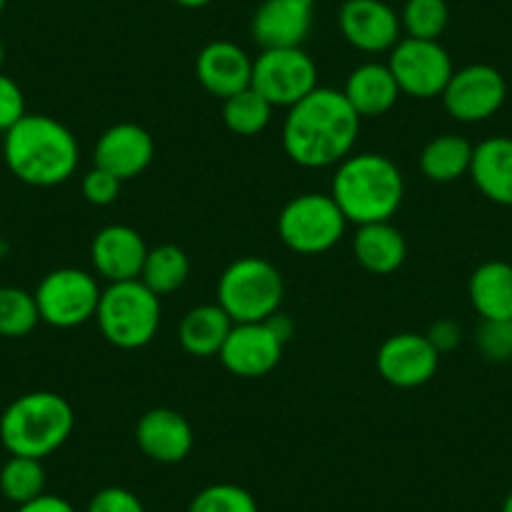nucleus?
Segmentation results:
<instances>
[{
    "instance_id": "f257e3e1",
    "label": "nucleus",
    "mask_w": 512,
    "mask_h": 512,
    "mask_svg": "<svg viewBox=\"0 0 512 512\" xmlns=\"http://www.w3.org/2000/svg\"><path fill=\"white\" fill-rule=\"evenodd\" d=\"M362 118L342 91L317 86L287 108L282 126L284 154L302 169H329L354 154Z\"/></svg>"
},
{
    "instance_id": "f03ea898",
    "label": "nucleus",
    "mask_w": 512,
    "mask_h": 512,
    "mask_svg": "<svg viewBox=\"0 0 512 512\" xmlns=\"http://www.w3.org/2000/svg\"><path fill=\"white\" fill-rule=\"evenodd\" d=\"M3 159L18 181L48 189L76 174L81 149L66 123L46 113H26L3 134Z\"/></svg>"
},
{
    "instance_id": "7ed1b4c3",
    "label": "nucleus",
    "mask_w": 512,
    "mask_h": 512,
    "mask_svg": "<svg viewBox=\"0 0 512 512\" xmlns=\"http://www.w3.org/2000/svg\"><path fill=\"white\" fill-rule=\"evenodd\" d=\"M329 196L349 224L392 221L405 199V176L390 156L372 151L349 154L337 164Z\"/></svg>"
},
{
    "instance_id": "20e7f679",
    "label": "nucleus",
    "mask_w": 512,
    "mask_h": 512,
    "mask_svg": "<svg viewBox=\"0 0 512 512\" xmlns=\"http://www.w3.org/2000/svg\"><path fill=\"white\" fill-rule=\"evenodd\" d=\"M73 427L76 412L66 397L48 390L28 392L0 415V442L11 455L43 460L66 445Z\"/></svg>"
},
{
    "instance_id": "39448f33",
    "label": "nucleus",
    "mask_w": 512,
    "mask_h": 512,
    "mask_svg": "<svg viewBox=\"0 0 512 512\" xmlns=\"http://www.w3.org/2000/svg\"><path fill=\"white\" fill-rule=\"evenodd\" d=\"M96 322L103 339L118 349H141L156 339L161 329V297L141 279L108 284L101 292Z\"/></svg>"
},
{
    "instance_id": "423d86ee",
    "label": "nucleus",
    "mask_w": 512,
    "mask_h": 512,
    "mask_svg": "<svg viewBox=\"0 0 512 512\" xmlns=\"http://www.w3.org/2000/svg\"><path fill=\"white\" fill-rule=\"evenodd\" d=\"M284 302V279L262 256H241L224 269L216 284V304L234 324L267 322Z\"/></svg>"
},
{
    "instance_id": "0eeeda50",
    "label": "nucleus",
    "mask_w": 512,
    "mask_h": 512,
    "mask_svg": "<svg viewBox=\"0 0 512 512\" xmlns=\"http://www.w3.org/2000/svg\"><path fill=\"white\" fill-rule=\"evenodd\" d=\"M347 224L349 221L344 219L332 196L307 191L294 196L279 211L277 234L294 254L317 256L342 241Z\"/></svg>"
},
{
    "instance_id": "6e6552de",
    "label": "nucleus",
    "mask_w": 512,
    "mask_h": 512,
    "mask_svg": "<svg viewBox=\"0 0 512 512\" xmlns=\"http://www.w3.org/2000/svg\"><path fill=\"white\" fill-rule=\"evenodd\" d=\"M101 292L96 277L83 269L61 267L48 272L36 289L41 322L56 329H73L96 319Z\"/></svg>"
},
{
    "instance_id": "1a4fd4ad",
    "label": "nucleus",
    "mask_w": 512,
    "mask_h": 512,
    "mask_svg": "<svg viewBox=\"0 0 512 512\" xmlns=\"http://www.w3.org/2000/svg\"><path fill=\"white\" fill-rule=\"evenodd\" d=\"M317 63L299 48H267L254 58L251 88L262 93L274 108H292L319 86Z\"/></svg>"
},
{
    "instance_id": "9d476101",
    "label": "nucleus",
    "mask_w": 512,
    "mask_h": 512,
    "mask_svg": "<svg viewBox=\"0 0 512 512\" xmlns=\"http://www.w3.org/2000/svg\"><path fill=\"white\" fill-rule=\"evenodd\" d=\"M387 68L395 76L400 93L422 98V101L442 96L455 73L450 53L440 41H422V38L407 36H402L390 51Z\"/></svg>"
},
{
    "instance_id": "9b49d317",
    "label": "nucleus",
    "mask_w": 512,
    "mask_h": 512,
    "mask_svg": "<svg viewBox=\"0 0 512 512\" xmlns=\"http://www.w3.org/2000/svg\"><path fill=\"white\" fill-rule=\"evenodd\" d=\"M442 106L455 121L480 123L495 116L507 101V83L497 68L487 63H472L452 73L442 91Z\"/></svg>"
},
{
    "instance_id": "f8f14e48",
    "label": "nucleus",
    "mask_w": 512,
    "mask_h": 512,
    "mask_svg": "<svg viewBox=\"0 0 512 512\" xmlns=\"http://www.w3.org/2000/svg\"><path fill=\"white\" fill-rule=\"evenodd\" d=\"M284 344L287 342L269 319L267 322L234 324L221 347L219 359L226 372H231L234 377H267L282 362Z\"/></svg>"
},
{
    "instance_id": "ddd939ff",
    "label": "nucleus",
    "mask_w": 512,
    "mask_h": 512,
    "mask_svg": "<svg viewBox=\"0 0 512 512\" xmlns=\"http://www.w3.org/2000/svg\"><path fill=\"white\" fill-rule=\"evenodd\" d=\"M377 372L397 390H415L430 382L440 369V352L427 334L400 332L384 339L377 349Z\"/></svg>"
},
{
    "instance_id": "4468645a",
    "label": "nucleus",
    "mask_w": 512,
    "mask_h": 512,
    "mask_svg": "<svg viewBox=\"0 0 512 512\" xmlns=\"http://www.w3.org/2000/svg\"><path fill=\"white\" fill-rule=\"evenodd\" d=\"M337 23L349 46L372 56L390 53L402 38L400 16L384 0H344Z\"/></svg>"
},
{
    "instance_id": "2eb2a0df",
    "label": "nucleus",
    "mask_w": 512,
    "mask_h": 512,
    "mask_svg": "<svg viewBox=\"0 0 512 512\" xmlns=\"http://www.w3.org/2000/svg\"><path fill=\"white\" fill-rule=\"evenodd\" d=\"M156 156L154 136L139 123H116L98 136L93 146V166L108 171L118 181L144 174Z\"/></svg>"
},
{
    "instance_id": "dca6fc26",
    "label": "nucleus",
    "mask_w": 512,
    "mask_h": 512,
    "mask_svg": "<svg viewBox=\"0 0 512 512\" xmlns=\"http://www.w3.org/2000/svg\"><path fill=\"white\" fill-rule=\"evenodd\" d=\"M146 254H149V246L144 236L126 224L103 226L91 241L93 272L108 284L139 279Z\"/></svg>"
},
{
    "instance_id": "f3484780",
    "label": "nucleus",
    "mask_w": 512,
    "mask_h": 512,
    "mask_svg": "<svg viewBox=\"0 0 512 512\" xmlns=\"http://www.w3.org/2000/svg\"><path fill=\"white\" fill-rule=\"evenodd\" d=\"M317 0H264L251 18V38L262 51L299 48L314 23Z\"/></svg>"
},
{
    "instance_id": "a211bd4d",
    "label": "nucleus",
    "mask_w": 512,
    "mask_h": 512,
    "mask_svg": "<svg viewBox=\"0 0 512 512\" xmlns=\"http://www.w3.org/2000/svg\"><path fill=\"white\" fill-rule=\"evenodd\" d=\"M136 445L149 460L176 465V462H184L194 450V430L181 412L154 407L136 422Z\"/></svg>"
},
{
    "instance_id": "6ab92c4d",
    "label": "nucleus",
    "mask_w": 512,
    "mask_h": 512,
    "mask_svg": "<svg viewBox=\"0 0 512 512\" xmlns=\"http://www.w3.org/2000/svg\"><path fill=\"white\" fill-rule=\"evenodd\" d=\"M254 58L231 41H211L196 56V78L211 96L226 98L251 86Z\"/></svg>"
},
{
    "instance_id": "aec40b11",
    "label": "nucleus",
    "mask_w": 512,
    "mask_h": 512,
    "mask_svg": "<svg viewBox=\"0 0 512 512\" xmlns=\"http://www.w3.org/2000/svg\"><path fill=\"white\" fill-rule=\"evenodd\" d=\"M470 179L487 201L512 206V139L490 136L472 151Z\"/></svg>"
},
{
    "instance_id": "412c9836",
    "label": "nucleus",
    "mask_w": 512,
    "mask_h": 512,
    "mask_svg": "<svg viewBox=\"0 0 512 512\" xmlns=\"http://www.w3.org/2000/svg\"><path fill=\"white\" fill-rule=\"evenodd\" d=\"M342 93L359 118H379L384 113H390L395 108L397 98L402 96L387 63H362V66H357L347 76Z\"/></svg>"
},
{
    "instance_id": "4be33fe9",
    "label": "nucleus",
    "mask_w": 512,
    "mask_h": 512,
    "mask_svg": "<svg viewBox=\"0 0 512 512\" xmlns=\"http://www.w3.org/2000/svg\"><path fill=\"white\" fill-rule=\"evenodd\" d=\"M352 249L359 267L369 274H377V277L395 274L407 259L405 234L397 226H392V221L357 226Z\"/></svg>"
},
{
    "instance_id": "5701e85b",
    "label": "nucleus",
    "mask_w": 512,
    "mask_h": 512,
    "mask_svg": "<svg viewBox=\"0 0 512 512\" xmlns=\"http://www.w3.org/2000/svg\"><path fill=\"white\" fill-rule=\"evenodd\" d=\"M234 322L219 304H199L189 309L179 324V344L191 357H219Z\"/></svg>"
},
{
    "instance_id": "b1692460",
    "label": "nucleus",
    "mask_w": 512,
    "mask_h": 512,
    "mask_svg": "<svg viewBox=\"0 0 512 512\" xmlns=\"http://www.w3.org/2000/svg\"><path fill=\"white\" fill-rule=\"evenodd\" d=\"M467 297L482 319H512V264H480L467 282Z\"/></svg>"
},
{
    "instance_id": "393cba45",
    "label": "nucleus",
    "mask_w": 512,
    "mask_h": 512,
    "mask_svg": "<svg viewBox=\"0 0 512 512\" xmlns=\"http://www.w3.org/2000/svg\"><path fill=\"white\" fill-rule=\"evenodd\" d=\"M475 146L457 134H440L425 144L420 154V171L435 184H452L470 174Z\"/></svg>"
},
{
    "instance_id": "a878e982",
    "label": "nucleus",
    "mask_w": 512,
    "mask_h": 512,
    "mask_svg": "<svg viewBox=\"0 0 512 512\" xmlns=\"http://www.w3.org/2000/svg\"><path fill=\"white\" fill-rule=\"evenodd\" d=\"M189 274V254L176 244H161L149 249L139 279L156 297H164V294L179 292L186 284V279H189Z\"/></svg>"
},
{
    "instance_id": "bb28decb",
    "label": "nucleus",
    "mask_w": 512,
    "mask_h": 512,
    "mask_svg": "<svg viewBox=\"0 0 512 512\" xmlns=\"http://www.w3.org/2000/svg\"><path fill=\"white\" fill-rule=\"evenodd\" d=\"M274 106L254 88H244L236 96L226 98L224 108H221V116H224L226 128L236 136H259L267 131V126L272 123Z\"/></svg>"
},
{
    "instance_id": "cd10ccee",
    "label": "nucleus",
    "mask_w": 512,
    "mask_h": 512,
    "mask_svg": "<svg viewBox=\"0 0 512 512\" xmlns=\"http://www.w3.org/2000/svg\"><path fill=\"white\" fill-rule=\"evenodd\" d=\"M0 492L16 505H26V502L43 495L46 492V470H43L41 460L11 455V460L0 470Z\"/></svg>"
},
{
    "instance_id": "c85d7f7f",
    "label": "nucleus",
    "mask_w": 512,
    "mask_h": 512,
    "mask_svg": "<svg viewBox=\"0 0 512 512\" xmlns=\"http://www.w3.org/2000/svg\"><path fill=\"white\" fill-rule=\"evenodd\" d=\"M41 322L36 297L21 287H0V337H28Z\"/></svg>"
},
{
    "instance_id": "c756f323",
    "label": "nucleus",
    "mask_w": 512,
    "mask_h": 512,
    "mask_svg": "<svg viewBox=\"0 0 512 512\" xmlns=\"http://www.w3.org/2000/svg\"><path fill=\"white\" fill-rule=\"evenodd\" d=\"M400 23L407 38L440 41L450 23V6L447 0H405Z\"/></svg>"
},
{
    "instance_id": "7c9ffc66",
    "label": "nucleus",
    "mask_w": 512,
    "mask_h": 512,
    "mask_svg": "<svg viewBox=\"0 0 512 512\" xmlns=\"http://www.w3.org/2000/svg\"><path fill=\"white\" fill-rule=\"evenodd\" d=\"M189 512H259V505L246 487L219 482V485L204 487L191 500Z\"/></svg>"
},
{
    "instance_id": "2f4dec72",
    "label": "nucleus",
    "mask_w": 512,
    "mask_h": 512,
    "mask_svg": "<svg viewBox=\"0 0 512 512\" xmlns=\"http://www.w3.org/2000/svg\"><path fill=\"white\" fill-rule=\"evenodd\" d=\"M475 344L487 362H510L512 319H482Z\"/></svg>"
},
{
    "instance_id": "473e14b6",
    "label": "nucleus",
    "mask_w": 512,
    "mask_h": 512,
    "mask_svg": "<svg viewBox=\"0 0 512 512\" xmlns=\"http://www.w3.org/2000/svg\"><path fill=\"white\" fill-rule=\"evenodd\" d=\"M121 184L123 181H118L113 174L93 166V169L83 176L81 194L91 206H111L113 201L118 199V194H121Z\"/></svg>"
},
{
    "instance_id": "72a5a7b5",
    "label": "nucleus",
    "mask_w": 512,
    "mask_h": 512,
    "mask_svg": "<svg viewBox=\"0 0 512 512\" xmlns=\"http://www.w3.org/2000/svg\"><path fill=\"white\" fill-rule=\"evenodd\" d=\"M26 96L11 76L0 71V134H6L26 116Z\"/></svg>"
},
{
    "instance_id": "f704fd0d",
    "label": "nucleus",
    "mask_w": 512,
    "mask_h": 512,
    "mask_svg": "<svg viewBox=\"0 0 512 512\" xmlns=\"http://www.w3.org/2000/svg\"><path fill=\"white\" fill-rule=\"evenodd\" d=\"M86 512H146L144 502L126 487H103L88 502Z\"/></svg>"
},
{
    "instance_id": "c9c22d12",
    "label": "nucleus",
    "mask_w": 512,
    "mask_h": 512,
    "mask_svg": "<svg viewBox=\"0 0 512 512\" xmlns=\"http://www.w3.org/2000/svg\"><path fill=\"white\" fill-rule=\"evenodd\" d=\"M427 339H430L432 347H435L440 354L450 352V349H455L457 344H460L462 329H460V324L452 322V319H440V322H435L430 327Z\"/></svg>"
},
{
    "instance_id": "e433bc0d",
    "label": "nucleus",
    "mask_w": 512,
    "mask_h": 512,
    "mask_svg": "<svg viewBox=\"0 0 512 512\" xmlns=\"http://www.w3.org/2000/svg\"><path fill=\"white\" fill-rule=\"evenodd\" d=\"M16 512H76V507L66 500V497L58 495H38L36 500L26 502V505H18Z\"/></svg>"
},
{
    "instance_id": "4c0bfd02",
    "label": "nucleus",
    "mask_w": 512,
    "mask_h": 512,
    "mask_svg": "<svg viewBox=\"0 0 512 512\" xmlns=\"http://www.w3.org/2000/svg\"><path fill=\"white\" fill-rule=\"evenodd\" d=\"M174 3L181 8H204L209 6L211 0H174Z\"/></svg>"
},
{
    "instance_id": "58836bf2",
    "label": "nucleus",
    "mask_w": 512,
    "mask_h": 512,
    "mask_svg": "<svg viewBox=\"0 0 512 512\" xmlns=\"http://www.w3.org/2000/svg\"><path fill=\"white\" fill-rule=\"evenodd\" d=\"M3 63H6V43L0 38V71H3Z\"/></svg>"
},
{
    "instance_id": "ea45409f",
    "label": "nucleus",
    "mask_w": 512,
    "mask_h": 512,
    "mask_svg": "<svg viewBox=\"0 0 512 512\" xmlns=\"http://www.w3.org/2000/svg\"><path fill=\"white\" fill-rule=\"evenodd\" d=\"M502 512H512V492L505 497V502H502Z\"/></svg>"
},
{
    "instance_id": "a19ab883",
    "label": "nucleus",
    "mask_w": 512,
    "mask_h": 512,
    "mask_svg": "<svg viewBox=\"0 0 512 512\" xmlns=\"http://www.w3.org/2000/svg\"><path fill=\"white\" fill-rule=\"evenodd\" d=\"M6 3H8V0H0V13L6 11Z\"/></svg>"
}]
</instances>
